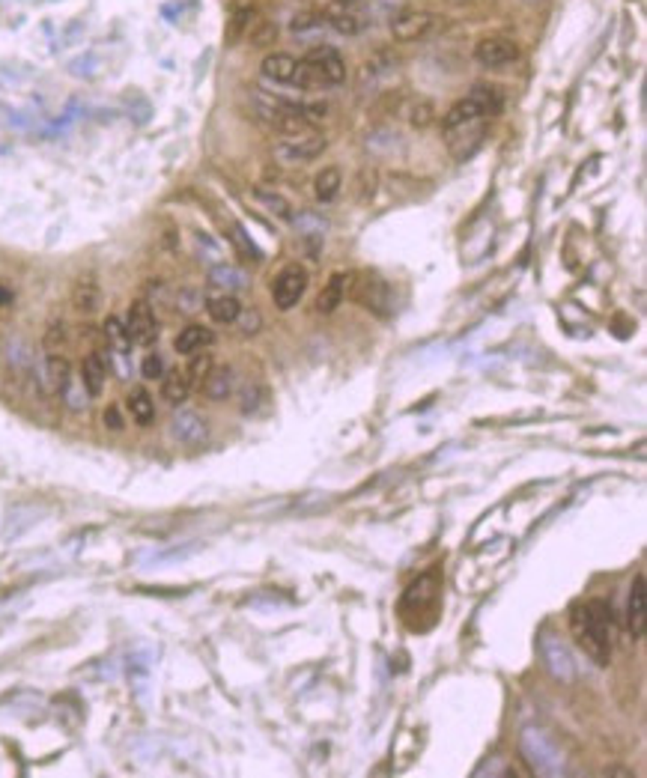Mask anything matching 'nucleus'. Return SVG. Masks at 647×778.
Here are the masks:
<instances>
[{"label": "nucleus", "instance_id": "9", "mask_svg": "<svg viewBox=\"0 0 647 778\" xmlns=\"http://www.w3.org/2000/svg\"><path fill=\"white\" fill-rule=\"evenodd\" d=\"M540 657H543L549 674H552L555 680H561V683H573V680H576V662H573L567 647H564L555 635L540 638Z\"/></svg>", "mask_w": 647, "mask_h": 778}, {"label": "nucleus", "instance_id": "14", "mask_svg": "<svg viewBox=\"0 0 647 778\" xmlns=\"http://www.w3.org/2000/svg\"><path fill=\"white\" fill-rule=\"evenodd\" d=\"M99 305H102L99 277H96L93 272H84L75 284H72V307H75L81 316H90L99 310Z\"/></svg>", "mask_w": 647, "mask_h": 778}, {"label": "nucleus", "instance_id": "16", "mask_svg": "<svg viewBox=\"0 0 647 778\" xmlns=\"http://www.w3.org/2000/svg\"><path fill=\"white\" fill-rule=\"evenodd\" d=\"M200 388H203V397L207 400H227L236 391V373H233V367H227V364H221V367H212V370L207 373V379L200 382Z\"/></svg>", "mask_w": 647, "mask_h": 778}, {"label": "nucleus", "instance_id": "5", "mask_svg": "<svg viewBox=\"0 0 647 778\" xmlns=\"http://www.w3.org/2000/svg\"><path fill=\"white\" fill-rule=\"evenodd\" d=\"M126 331L135 346H150V343H155V338H159V319H155L152 305L146 299H137L129 305Z\"/></svg>", "mask_w": 647, "mask_h": 778}, {"label": "nucleus", "instance_id": "4", "mask_svg": "<svg viewBox=\"0 0 647 778\" xmlns=\"http://www.w3.org/2000/svg\"><path fill=\"white\" fill-rule=\"evenodd\" d=\"M319 21H325L331 30H338L343 36H358L367 27L362 6L352 4V0H334L331 6H325V10L319 12Z\"/></svg>", "mask_w": 647, "mask_h": 778}, {"label": "nucleus", "instance_id": "21", "mask_svg": "<svg viewBox=\"0 0 647 778\" xmlns=\"http://www.w3.org/2000/svg\"><path fill=\"white\" fill-rule=\"evenodd\" d=\"M203 307H207V314L212 316V323H218V325H233L242 314L239 299L227 296V292H218V296L207 299V305Z\"/></svg>", "mask_w": 647, "mask_h": 778}, {"label": "nucleus", "instance_id": "19", "mask_svg": "<svg viewBox=\"0 0 647 778\" xmlns=\"http://www.w3.org/2000/svg\"><path fill=\"white\" fill-rule=\"evenodd\" d=\"M627 626H629V635H633V638L644 635V576H635L633 587H629Z\"/></svg>", "mask_w": 647, "mask_h": 778}, {"label": "nucleus", "instance_id": "42", "mask_svg": "<svg viewBox=\"0 0 647 778\" xmlns=\"http://www.w3.org/2000/svg\"><path fill=\"white\" fill-rule=\"evenodd\" d=\"M314 24H319V12H299V15H292L290 27L296 30V34H305V30H310Z\"/></svg>", "mask_w": 647, "mask_h": 778}, {"label": "nucleus", "instance_id": "28", "mask_svg": "<svg viewBox=\"0 0 647 778\" xmlns=\"http://www.w3.org/2000/svg\"><path fill=\"white\" fill-rule=\"evenodd\" d=\"M340 183H343V176H340V170H338V167H325V170H319V174H316V183H314L316 200H319V203H331V200L340 194Z\"/></svg>", "mask_w": 647, "mask_h": 778}, {"label": "nucleus", "instance_id": "7", "mask_svg": "<svg viewBox=\"0 0 647 778\" xmlns=\"http://www.w3.org/2000/svg\"><path fill=\"white\" fill-rule=\"evenodd\" d=\"M448 141V150L456 155V159H465L480 146L483 135H487V120H469V122H456V126H441Z\"/></svg>", "mask_w": 647, "mask_h": 778}, {"label": "nucleus", "instance_id": "31", "mask_svg": "<svg viewBox=\"0 0 647 778\" xmlns=\"http://www.w3.org/2000/svg\"><path fill=\"white\" fill-rule=\"evenodd\" d=\"M105 338H108V346L113 352H129L135 346L132 338H129V331H126V323H122L120 316L105 319Z\"/></svg>", "mask_w": 647, "mask_h": 778}, {"label": "nucleus", "instance_id": "26", "mask_svg": "<svg viewBox=\"0 0 647 778\" xmlns=\"http://www.w3.org/2000/svg\"><path fill=\"white\" fill-rule=\"evenodd\" d=\"M4 358H6V364H10L15 373H30V370H34V352H30L27 343L19 340V338L6 340Z\"/></svg>", "mask_w": 647, "mask_h": 778}, {"label": "nucleus", "instance_id": "32", "mask_svg": "<svg viewBox=\"0 0 647 778\" xmlns=\"http://www.w3.org/2000/svg\"><path fill=\"white\" fill-rule=\"evenodd\" d=\"M63 400H66V406L72 408V412H84L87 408V403L93 397H90V391L84 388V382L81 379H69L66 382V388H63V394H60Z\"/></svg>", "mask_w": 647, "mask_h": 778}, {"label": "nucleus", "instance_id": "20", "mask_svg": "<svg viewBox=\"0 0 647 778\" xmlns=\"http://www.w3.org/2000/svg\"><path fill=\"white\" fill-rule=\"evenodd\" d=\"M212 340H215V334H212L207 325H185V329L179 331V338L174 340V349L179 355H194V352H203L207 346H212Z\"/></svg>", "mask_w": 647, "mask_h": 778}, {"label": "nucleus", "instance_id": "44", "mask_svg": "<svg viewBox=\"0 0 647 778\" xmlns=\"http://www.w3.org/2000/svg\"><path fill=\"white\" fill-rule=\"evenodd\" d=\"M233 236H236V239H239V248L245 251V257H260L257 248H253V245L248 242V236H245L242 227H233Z\"/></svg>", "mask_w": 647, "mask_h": 778}, {"label": "nucleus", "instance_id": "23", "mask_svg": "<svg viewBox=\"0 0 647 778\" xmlns=\"http://www.w3.org/2000/svg\"><path fill=\"white\" fill-rule=\"evenodd\" d=\"M347 286H349V277L347 275H331V281L325 284V290L319 292V299H316V310H319V314H334V310L340 307L343 296H347Z\"/></svg>", "mask_w": 647, "mask_h": 778}, {"label": "nucleus", "instance_id": "43", "mask_svg": "<svg viewBox=\"0 0 647 778\" xmlns=\"http://www.w3.org/2000/svg\"><path fill=\"white\" fill-rule=\"evenodd\" d=\"M105 427L113 430V432H122V427H126V424H122L120 406H108V408H105Z\"/></svg>", "mask_w": 647, "mask_h": 778}, {"label": "nucleus", "instance_id": "33", "mask_svg": "<svg viewBox=\"0 0 647 778\" xmlns=\"http://www.w3.org/2000/svg\"><path fill=\"white\" fill-rule=\"evenodd\" d=\"M257 200L263 203V206L272 212V215H277V218H286V221H292V209H290V203H286L281 194H275V191H266V188H257Z\"/></svg>", "mask_w": 647, "mask_h": 778}, {"label": "nucleus", "instance_id": "41", "mask_svg": "<svg viewBox=\"0 0 647 778\" xmlns=\"http://www.w3.org/2000/svg\"><path fill=\"white\" fill-rule=\"evenodd\" d=\"M236 323H239L242 334H257V331H260V325H263V319H260L257 310H242Z\"/></svg>", "mask_w": 647, "mask_h": 778}, {"label": "nucleus", "instance_id": "40", "mask_svg": "<svg viewBox=\"0 0 647 778\" xmlns=\"http://www.w3.org/2000/svg\"><path fill=\"white\" fill-rule=\"evenodd\" d=\"M63 343H66V325L54 323L51 329L45 331V349L48 352H57V349H63Z\"/></svg>", "mask_w": 647, "mask_h": 778}, {"label": "nucleus", "instance_id": "34", "mask_svg": "<svg viewBox=\"0 0 647 778\" xmlns=\"http://www.w3.org/2000/svg\"><path fill=\"white\" fill-rule=\"evenodd\" d=\"M207 305V299L200 296L198 290H191V286H183V290L176 292V310L183 316H191V314H198V310Z\"/></svg>", "mask_w": 647, "mask_h": 778}, {"label": "nucleus", "instance_id": "3", "mask_svg": "<svg viewBox=\"0 0 647 778\" xmlns=\"http://www.w3.org/2000/svg\"><path fill=\"white\" fill-rule=\"evenodd\" d=\"M439 24H441L439 15H433L427 10H403L391 15L388 27L397 43H417V39H427L430 34H436Z\"/></svg>", "mask_w": 647, "mask_h": 778}, {"label": "nucleus", "instance_id": "39", "mask_svg": "<svg viewBox=\"0 0 647 778\" xmlns=\"http://www.w3.org/2000/svg\"><path fill=\"white\" fill-rule=\"evenodd\" d=\"M239 406H242L245 415L257 412V406H260V385H251V382L245 385L242 394H239Z\"/></svg>", "mask_w": 647, "mask_h": 778}, {"label": "nucleus", "instance_id": "12", "mask_svg": "<svg viewBox=\"0 0 647 778\" xmlns=\"http://www.w3.org/2000/svg\"><path fill=\"white\" fill-rule=\"evenodd\" d=\"M170 436L179 445H200L207 439V421L191 412V408H179V412L170 417Z\"/></svg>", "mask_w": 647, "mask_h": 778}, {"label": "nucleus", "instance_id": "46", "mask_svg": "<svg viewBox=\"0 0 647 778\" xmlns=\"http://www.w3.org/2000/svg\"><path fill=\"white\" fill-rule=\"evenodd\" d=\"M528 4H540V0H528Z\"/></svg>", "mask_w": 647, "mask_h": 778}, {"label": "nucleus", "instance_id": "35", "mask_svg": "<svg viewBox=\"0 0 647 778\" xmlns=\"http://www.w3.org/2000/svg\"><path fill=\"white\" fill-rule=\"evenodd\" d=\"M212 358L209 355H203V352H194L191 355V362H188V367H185V376L188 379H191V385H200L203 379H207V373L212 370Z\"/></svg>", "mask_w": 647, "mask_h": 778}, {"label": "nucleus", "instance_id": "30", "mask_svg": "<svg viewBox=\"0 0 647 778\" xmlns=\"http://www.w3.org/2000/svg\"><path fill=\"white\" fill-rule=\"evenodd\" d=\"M296 230L308 245L319 248V245H323V233H325V221L319 215H314V212H305V215L296 218Z\"/></svg>", "mask_w": 647, "mask_h": 778}, {"label": "nucleus", "instance_id": "24", "mask_svg": "<svg viewBox=\"0 0 647 778\" xmlns=\"http://www.w3.org/2000/svg\"><path fill=\"white\" fill-rule=\"evenodd\" d=\"M161 379H165V385H161V394H165L168 403H174V406L185 403L188 394H191V388H194L191 379L185 376V370H179V367H176V370L165 373Z\"/></svg>", "mask_w": 647, "mask_h": 778}, {"label": "nucleus", "instance_id": "18", "mask_svg": "<svg viewBox=\"0 0 647 778\" xmlns=\"http://www.w3.org/2000/svg\"><path fill=\"white\" fill-rule=\"evenodd\" d=\"M105 379H108V362L99 355V352H90V355L81 362V382L90 391V397H99L105 391Z\"/></svg>", "mask_w": 647, "mask_h": 778}, {"label": "nucleus", "instance_id": "25", "mask_svg": "<svg viewBox=\"0 0 647 778\" xmlns=\"http://www.w3.org/2000/svg\"><path fill=\"white\" fill-rule=\"evenodd\" d=\"M263 75L275 84H290L292 81V69H296V57L290 54H269L263 60Z\"/></svg>", "mask_w": 647, "mask_h": 778}, {"label": "nucleus", "instance_id": "29", "mask_svg": "<svg viewBox=\"0 0 647 778\" xmlns=\"http://www.w3.org/2000/svg\"><path fill=\"white\" fill-rule=\"evenodd\" d=\"M469 99L483 111V117H495V113L502 111V105H504L502 102V93H498L495 87H489V84L474 87L472 93H469Z\"/></svg>", "mask_w": 647, "mask_h": 778}, {"label": "nucleus", "instance_id": "37", "mask_svg": "<svg viewBox=\"0 0 647 778\" xmlns=\"http://www.w3.org/2000/svg\"><path fill=\"white\" fill-rule=\"evenodd\" d=\"M409 122H412L415 128H427L433 122V105L424 102V99L412 102V108H409Z\"/></svg>", "mask_w": 647, "mask_h": 778}, {"label": "nucleus", "instance_id": "38", "mask_svg": "<svg viewBox=\"0 0 647 778\" xmlns=\"http://www.w3.org/2000/svg\"><path fill=\"white\" fill-rule=\"evenodd\" d=\"M141 373H144V379H161V376H165V358L159 355V352H150V355L144 358L141 362Z\"/></svg>", "mask_w": 647, "mask_h": 778}, {"label": "nucleus", "instance_id": "6", "mask_svg": "<svg viewBox=\"0 0 647 778\" xmlns=\"http://www.w3.org/2000/svg\"><path fill=\"white\" fill-rule=\"evenodd\" d=\"M474 60L483 69H504L519 60V45L507 36H487L474 45Z\"/></svg>", "mask_w": 647, "mask_h": 778}, {"label": "nucleus", "instance_id": "8", "mask_svg": "<svg viewBox=\"0 0 647 778\" xmlns=\"http://www.w3.org/2000/svg\"><path fill=\"white\" fill-rule=\"evenodd\" d=\"M305 290H308V275L301 272L299 266L284 268V272L277 275L275 284H272V301H275V307H281V310L296 307L299 301H301V296H305Z\"/></svg>", "mask_w": 647, "mask_h": 778}, {"label": "nucleus", "instance_id": "13", "mask_svg": "<svg viewBox=\"0 0 647 778\" xmlns=\"http://www.w3.org/2000/svg\"><path fill=\"white\" fill-rule=\"evenodd\" d=\"M207 284H209V290H218V292H227V296H236V292L248 290V286H251V277H248V272H245V268H239V266L215 263V266L209 268Z\"/></svg>", "mask_w": 647, "mask_h": 778}, {"label": "nucleus", "instance_id": "45", "mask_svg": "<svg viewBox=\"0 0 647 778\" xmlns=\"http://www.w3.org/2000/svg\"><path fill=\"white\" fill-rule=\"evenodd\" d=\"M12 296H10V290H4V286H0V305H4V301H10Z\"/></svg>", "mask_w": 647, "mask_h": 778}, {"label": "nucleus", "instance_id": "17", "mask_svg": "<svg viewBox=\"0 0 647 778\" xmlns=\"http://www.w3.org/2000/svg\"><path fill=\"white\" fill-rule=\"evenodd\" d=\"M308 57L325 72V78H329L331 87H338L347 81V63H343V57L334 51L331 45H319V48H314V51H308Z\"/></svg>", "mask_w": 647, "mask_h": 778}, {"label": "nucleus", "instance_id": "15", "mask_svg": "<svg viewBox=\"0 0 647 778\" xmlns=\"http://www.w3.org/2000/svg\"><path fill=\"white\" fill-rule=\"evenodd\" d=\"M355 296H358V301H362L364 307L376 310L379 316H388V310H391V286L385 284L379 275L364 277V284L355 290Z\"/></svg>", "mask_w": 647, "mask_h": 778}, {"label": "nucleus", "instance_id": "22", "mask_svg": "<svg viewBox=\"0 0 647 778\" xmlns=\"http://www.w3.org/2000/svg\"><path fill=\"white\" fill-rule=\"evenodd\" d=\"M253 15H257V10H253V4H236V6H233V10H230V19H227V30H224L227 45H236L245 34H248L251 24H253Z\"/></svg>", "mask_w": 647, "mask_h": 778}, {"label": "nucleus", "instance_id": "11", "mask_svg": "<svg viewBox=\"0 0 647 778\" xmlns=\"http://www.w3.org/2000/svg\"><path fill=\"white\" fill-rule=\"evenodd\" d=\"M34 376H36L39 391H43V394H63L66 382L72 379V367H69L66 358L60 355V352H51L43 364L34 367Z\"/></svg>", "mask_w": 647, "mask_h": 778}, {"label": "nucleus", "instance_id": "27", "mask_svg": "<svg viewBox=\"0 0 647 778\" xmlns=\"http://www.w3.org/2000/svg\"><path fill=\"white\" fill-rule=\"evenodd\" d=\"M129 412H132L137 427H150L155 421V403L152 397L146 394V388H135L132 394H129Z\"/></svg>", "mask_w": 647, "mask_h": 778}, {"label": "nucleus", "instance_id": "36", "mask_svg": "<svg viewBox=\"0 0 647 778\" xmlns=\"http://www.w3.org/2000/svg\"><path fill=\"white\" fill-rule=\"evenodd\" d=\"M248 34H251V45H257V48H272L277 43V27L272 21H260L257 27L251 24Z\"/></svg>", "mask_w": 647, "mask_h": 778}, {"label": "nucleus", "instance_id": "1", "mask_svg": "<svg viewBox=\"0 0 647 778\" xmlns=\"http://www.w3.org/2000/svg\"><path fill=\"white\" fill-rule=\"evenodd\" d=\"M570 629L576 635L581 650L591 657L596 665H609L612 659V633H614V614L605 600L576 603L570 609Z\"/></svg>", "mask_w": 647, "mask_h": 778}, {"label": "nucleus", "instance_id": "10", "mask_svg": "<svg viewBox=\"0 0 647 778\" xmlns=\"http://www.w3.org/2000/svg\"><path fill=\"white\" fill-rule=\"evenodd\" d=\"M325 152V137L323 135H308V137H284V144L277 146L275 155L284 165H308L316 155Z\"/></svg>", "mask_w": 647, "mask_h": 778}, {"label": "nucleus", "instance_id": "2", "mask_svg": "<svg viewBox=\"0 0 647 778\" xmlns=\"http://www.w3.org/2000/svg\"><path fill=\"white\" fill-rule=\"evenodd\" d=\"M519 749H522V758L528 760V766L534 769L537 775H564L567 773V766H564V755L558 749V743L549 736L543 727H522L519 734Z\"/></svg>", "mask_w": 647, "mask_h": 778}]
</instances>
